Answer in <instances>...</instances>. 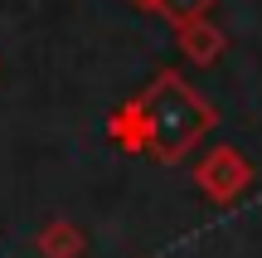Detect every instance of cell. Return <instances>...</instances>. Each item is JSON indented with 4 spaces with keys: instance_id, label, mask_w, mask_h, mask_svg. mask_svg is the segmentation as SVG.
<instances>
[{
    "instance_id": "3957f363",
    "label": "cell",
    "mask_w": 262,
    "mask_h": 258,
    "mask_svg": "<svg viewBox=\"0 0 262 258\" xmlns=\"http://www.w3.org/2000/svg\"><path fill=\"white\" fill-rule=\"evenodd\" d=\"M175 49L194 68H209V64H219V58L228 54V34H224V25H214V19H194V25L175 29Z\"/></svg>"
},
{
    "instance_id": "52a82bcc",
    "label": "cell",
    "mask_w": 262,
    "mask_h": 258,
    "mask_svg": "<svg viewBox=\"0 0 262 258\" xmlns=\"http://www.w3.org/2000/svg\"><path fill=\"white\" fill-rule=\"evenodd\" d=\"M0 64H5V58H0Z\"/></svg>"
},
{
    "instance_id": "6da1fadb",
    "label": "cell",
    "mask_w": 262,
    "mask_h": 258,
    "mask_svg": "<svg viewBox=\"0 0 262 258\" xmlns=\"http://www.w3.org/2000/svg\"><path fill=\"white\" fill-rule=\"evenodd\" d=\"M219 127V107L189 83L180 68H160L131 103L107 117V136L131 156H150L156 166H180Z\"/></svg>"
},
{
    "instance_id": "277c9868",
    "label": "cell",
    "mask_w": 262,
    "mask_h": 258,
    "mask_svg": "<svg viewBox=\"0 0 262 258\" xmlns=\"http://www.w3.org/2000/svg\"><path fill=\"white\" fill-rule=\"evenodd\" d=\"M34 249H39V258H83L88 239H83V229H78L73 220H54V224L39 229Z\"/></svg>"
},
{
    "instance_id": "5b68a950",
    "label": "cell",
    "mask_w": 262,
    "mask_h": 258,
    "mask_svg": "<svg viewBox=\"0 0 262 258\" xmlns=\"http://www.w3.org/2000/svg\"><path fill=\"white\" fill-rule=\"evenodd\" d=\"M214 5L219 0H156V10H150V15H160L165 19V25H194V19H209L214 15Z\"/></svg>"
},
{
    "instance_id": "7a4b0ae2",
    "label": "cell",
    "mask_w": 262,
    "mask_h": 258,
    "mask_svg": "<svg viewBox=\"0 0 262 258\" xmlns=\"http://www.w3.org/2000/svg\"><path fill=\"white\" fill-rule=\"evenodd\" d=\"M194 185H199V195H204L209 205H233L238 195L253 185V161H248L238 146L219 142V146H209V156L194 166Z\"/></svg>"
},
{
    "instance_id": "8992f818",
    "label": "cell",
    "mask_w": 262,
    "mask_h": 258,
    "mask_svg": "<svg viewBox=\"0 0 262 258\" xmlns=\"http://www.w3.org/2000/svg\"><path fill=\"white\" fill-rule=\"evenodd\" d=\"M131 5H141V10H156V0H131Z\"/></svg>"
}]
</instances>
